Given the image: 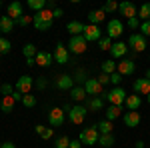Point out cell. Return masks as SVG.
Masks as SVG:
<instances>
[{"instance_id": "cell-34", "label": "cell", "mask_w": 150, "mask_h": 148, "mask_svg": "<svg viewBox=\"0 0 150 148\" xmlns=\"http://www.w3.org/2000/svg\"><path fill=\"white\" fill-rule=\"evenodd\" d=\"M22 52H24V56H26V58H36V54H38V50H36V46L32 44V42H28V44L24 46Z\"/></svg>"}, {"instance_id": "cell-13", "label": "cell", "mask_w": 150, "mask_h": 148, "mask_svg": "<svg viewBox=\"0 0 150 148\" xmlns=\"http://www.w3.org/2000/svg\"><path fill=\"white\" fill-rule=\"evenodd\" d=\"M6 16L12 18L14 22H16V20H20V18L24 16L22 4H20V2H10V4H8V8H6Z\"/></svg>"}, {"instance_id": "cell-54", "label": "cell", "mask_w": 150, "mask_h": 148, "mask_svg": "<svg viewBox=\"0 0 150 148\" xmlns=\"http://www.w3.org/2000/svg\"><path fill=\"white\" fill-rule=\"evenodd\" d=\"M26 64H28V66H34L36 60H34V58H26Z\"/></svg>"}, {"instance_id": "cell-28", "label": "cell", "mask_w": 150, "mask_h": 148, "mask_svg": "<svg viewBox=\"0 0 150 148\" xmlns=\"http://www.w3.org/2000/svg\"><path fill=\"white\" fill-rule=\"evenodd\" d=\"M98 144H100L102 148H112L114 146V134H100Z\"/></svg>"}, {"instance_id": "cell-37", "label": "cell", "mask_w": 150, "mask_h": 148, "mask_svg": "<svg viewBox=\"0 0 150 148\" xmlns=\"http://www.w3.org/2000/svg\"><path fill=\"white\" fill-rule=\"evenodd\" d=\"M70 142H72V140H70L68 136H58L56 142H54V146H56V148H68Z\"/></svg>"}, {"instance_id": "cell-47", "label": "cell", "mask_w": 150, "mask_h": 148, "mask_svg": "<svg viewBox=\"0 0 150 148\" xmlns=\"http://www.w3.org/2000/svg\"><path fill=\"white\" fill-rule=\"evenodd\" d=\"M128 26H130L132 30H136V28H138V18H130V20H128Z\"/></svg>"}, {"instance_id": "cell-8", "label": "cell", "mask_w": 150, "mask_h": 148, "mask_svg": "<svg viewBox=\"0 0 150 148\" xmlns=\"http://www.w3.org/2000/svg\"><path fill=\"white\" fill-rule=\"evenodd\" d=\"M82 36L86 38V42H94V40L98 42V40L102 38V30H100V26H96V24H86Z\"/></svg>"}, {"instance_id": "cell-30", "label": "cell", "mask_w": 150, "mask_h": 148, "mask_svg": "<svg viewBox=\"0 0 150 148\" xmlns=\"http://www.w3.org/2000/svg\"><path fill=\"white\" fill-rule=\"evenodd\" d=\"M96 128H98L100 134H112V122L110 120H100L96 124Z\"/></svg>"}, {"instance_id": "cell-7", "label": "cell", "mask_w": 150, "mask_h": 148, "mask_svg": "<svg viewBox=\"0 0 150 148\" xmlns=\"http://www.w3.org/2000/svg\"><path fill=\"white\" fill-rule=\"evenodd\" d=\"M86 112H88V108L86 106H82V104H76V106H72L70 108V122L72 124H82L84 122V118H86Z\"/></svg>"}, {"instance_id": "cell-25", "label": "cell", "mask_w": 150, "mask_h": 148, "mask_svg": "<svg viewBox=\"0 0 150 148\" xmlns=\"http://www.w3.org/2000/svg\"><path fill=\"white\" fill-rule=\"evenodd\" d=\"M70 98L76 100V102L84 100V98H86V90H84V86H74V88L70 90Z\"/></svg>"}, {"instance_id": "cell-23", "label": "cell", "mask_w": 150, "mask_h": 148, "mask_svg": "<svg viewBox=\"0 0 150 148\" xmlns=\"http://www.w3.org/2000/svg\"><path fill=\"white\" fill-rule=\"evenodd\" d=\"M126 108L128 110H138L140 104H142V98H140L138 94H132V96H126Z\"/></svg>"}, {"instance_id": "cell-29", "label": "cell", "mask_w": 150, "mask_h": 148, "mask_svg": "<svg viewBox=\"0 0 150 148\" xmlns=\"http://www.w3.org/2000/svg\"><path fill=\"white\" fill-rule=\"evenodd\" d=\"M116 66H118V64H116L112 58H110V60H104V62H102V74H108V76H110V74H114Z\"/></svg>"}, {"instance_id": "cell-39", "label": "cell", "mask_w": 150, "mask_h": 148, "mask_svg": "<svg viewBox=\"0 0 150 148\" xmlns=\"http://www.w3.org/2000/svg\"><path fill=\"white\" fill-rule=\"evenodd\" d=\"M10 48H12L10 40H6V38H0V54H8V52H10Z\"/></svg>"}, {"instance_id": "cell-35", "label": "cell", "mask_w": 150, "mask_h": 148, "mask_svg": "<svg viewBox=\"0 0 150 148\" xmlns=\"http://www.w3.org/2000/svg\"><path fill=\"white\" fill-rule=\"evenodd\" d=\"M116 10H118V2H114V0L104 2V6H102V12H104V14H110V12H116Z\"/></svg>"}, {"instance_id": "cell-6", "label": "cell", "mask_w": 150, "mask_h": 148, "mask_svg": "<svg viewBox=\"0 0 150 148\" xmlns=\"http://www.w3.org/2000/svg\"><path fill=\"white\" fill-rule=\"evenodd\" d=\"M128 46H130V50L134 52V54H138V52H144L146 50V36L138 34H132L128 38Z\"/></svg>"}, {"instance_id": "cell-33", "label": "cell", "mask_w": 150, "mask_h": 148, "mask_svg": "<svg viewBox=\"0 0 150 148\" xmlns=\"http://www.w3.org/2000/svg\"><path fill=\"white\" fill-rule=\"evenodd\" d=\"M138 18H142L144 22H146V20H150V2L142 4V6L138 8Z\"/></svg>"}, {"instance_id": "cell-58", "label": "cell", "mask_w": 150, "mask_h": 148, "mask_svg": "<svg viewBox=\"0 0 150 148\" xmlns=\"http://www.w3.org/2000/svg\"><path fill=\"white\" fill-rule=\"evenodd\" d=\"M0 34H2V30H0ZM0 38H2V36H0Z\"/></svg>"}, {"instance_id": "cell-40", "label": "cell", "mask_w": 150, "mask_h": 148, "mask_svg": "<svg viewBox=\"0 0 150 148\" xmlns=\"http://www.w3.org/2000/svg\"><path fill=\"white\" fill-rule=\"evenodd\" d=\"M14 90H16V88H14L12 84H2V86H0L2 96H12V94H14Z\"/></svg>"}, {"instance_id": "cell-43", "label": "cell", "mask_w": 150, "mask_h": 148, "mask_svg": "<svg viewBox=\"0 0 150 148\" xmlns=\"http://www.w3.org/2000/svg\"><path fill=\"white\" fill-rule=\"evenodd\" d=\"M110 82H112L114 86H120V82H122V74H118V72L110 74Z\"/></svg>"}, {"instance_id": "cell-24", "label": "cell", "mask_w": 150, "mask_h": 148, "mask_svg": "<svg viewBox=\"0 0 150 148\" xmlns=\"http://www.w3.org/2000/svg\"><path fill=\"white\" fill-rule=\"evenodd\" d=\"M104 16H106V14L102 12V8H98V10H90V12H88V20H90V24H96V26H98V24L104 20Z\"/></svg>"}, {"instance_id": "cell-32", "label": "cell", "mask_w": 150, "mask_h": 148, "mask_svg": "<svg viewBox=\"0 0 150 148\" xmlns=\"http://www.w3.org/2000/svg\"><path fill=\"white\" fill-rule=\"evenodd\" d=\"M28 8H32L36 12H40V10H44L46 8V0H28Z\"/></svg>"}, {"instance_id": "cell-44", "label": "cell", "mask_w": 150, "mask_h": 148, "mask_svg": "<svg viewBox=\"0 0 150 148\" xmlns=\"http://www.w3.org/2000/svg\"><path fill=\"white\" fill-rule=\"evenodd\" d=\"M52 134H54V128H44V132L40 134V138H44V140H50V138H52Z\"/></svg>"}, {"instance_id": "cell-42", "label": "cell", "mask_w": 150, "mask_h": 148, "mask_svg": "<svg viewBox=\"0 0 150 148\" xmlns=\"http://www.w3.org/2000/svg\"><path fill=\"white\" fill-rule=\"evenodd\" d=\"M140 30H142V32H140L142 36H150V20H146V22L140 24Z\"/></svg>"}, {"instance_id": "cell-21", "label": "cell", "mask_w": 150, "mask_h": 148, "mask_svg": "<svg viewBox=\"0 0 150 148\" xmlns=\"http://www.w3.org/2000/svg\"><path fill=\"white\" fill-rule=\"evenodd\" d=\"M14 102H16V100H14L12 96H2V100H0V110L4 114H10L12 110H14Z\"/></svg>"}, {"instance_id": "cell-27", "label": "cell", "mask_w": 150, "mask_h": 148, "mask_svg": "<svg viewBox=\"0 0 150 148\" xmlns=\"http://www.w3.org/2000/svg\"><path fill=\"white\" fill-rule=\"evenodd\" d=\"M122 114V106H114V104H110L108 106V110H106V120H114V118H118Z\"/></svg>"}, {"instance_id": "cell-4", "label": "cell", "mask_w": 150, "mask_h": 148, "mask_svg": "<svg viewBox=\"0 0 150 148\" xmlns=\"http://www.w3.org/2000/svg\"><path fill=\"white\" fill-rule=\"evenodd\" d=\"M98 138H100V132H98L96 126H92V128L82 130L78 140H80L82 144H86V146H94V144H98Z\"/></svg>"}, {"instance_id": "cell-46", "label": "cell", "mask_w": 150, "mask_h": 148, "mask_svg": "<svg viewBox=\"0 0 150 148\" xmlns=\"http://www.w3.org/2000/svg\"><path fill=\"white\" fill-rule=\"evenodd\" d=\"M98 82H100V84H108V82H110V76H108V74H100V78H98Z\"/></svg>"}, {"instance_id": "cell-12", "label": "cell", "mask_w": 150, "mask_h": 148, "mask_svg": "<svg viewBox=\"0 0 150 148\" xmlns=\"http://www.w3.org/2000/svg\"><path fill=\"white\" fill-rule=\"evenodd\" d=\"M54 60H56L58 64H66L70 60V52H68V48L62 44V42H58L56 48H54Z\"/></svg>"}, {"instance_id": "cell-3", "label": "cell", "mask_w": 150, "mask_h": 148, "mask_svg": "<svg viewBox=\"0 0 150 148\" xmlns=\"http://www.w3.org/2000/svg\"><path fill=\"white\" fill-rule=\"evenodd\" d=\"M86 46H88V42H86V38L84 36H70V42H68V52H72V54H84L86 52Z\"/></svg>"}, {"instance_id": "cell-45", "label": "cell", "mask_w": 150, "mask_h": 148, "mask_svg": "<svg viewBox=\"0 0 150 148\" xmlns=\"http://www.w3.org/2000/svg\"><path fill=\"white\" fill-rule=\"evenodd\" d=\"M74 80H78V82H84V84H86V76H84V72L78 70V72H76V76H74Z\"/></svg>"}, {"instance_id": "cell-22", "label": "cell", "mask_w": 150, "mask_h": 148, "mask_svg": "<svg viewBox=\"0 0 150 148\" xmlns=\"http://www.w3.org/2000/svg\"><path fill=\"white\" fill-rule=\"evenodd\" d=\"M84 26L86 24L78 22V20H72V22H68V26H66V30H68L72 36H80L82 32H84Z\"/></svg>"}, {"instance_id": "cell-51", "label": "cell", "mask_w": 150, "mask_h": 148, "mask_svg": "<svg viewBox=\"0 0 150 148\" xmlns=\"http://www.w3.org/2000/svg\"><path fill=\"white\" fill-rule=\"evenodd\" d=\"M52 16H54V18H60V16H62V8H54V10H52Z\"/></svg>"}, {"instance_id": "cell-11", "label": "cell", "mask_w": 150, "mask_h": 148, "mask_svg": "<svg viewBox=\"0 0 150 148\" xmlns=\"http://www.w3.org/2000/svg\"><path fill=\"white\" fill-rule=\"evenodd\" d=\"M134 70H136V64H134V60H130V58L120 60L118 66H116V72L122 74V76H130V74H134Z\"/></svg>"}, {"instance_id": "cell-1", "label": "cell", "mask_w": 150, "mask_h": 148, "mask_svg": "<svg viewBox=\"0 0 150 148\" xmlns=\"http://www.w3.org/2000/svg\"><path fill=\"white\" fill-rule=\"evenodd\" d=\"M52 22H54V16H52V10H40L36 12L34 16H32V24H34L38 30H48L50 26H52Z\"/></svg>"}, {"instance_id": "cell-17", "label": "cell", "mask_w": 150, "mask_h": 148, "mask_svg": "<svg viewBox=\"0 0 150 148\" xmlns=\"http://www.w3.org/2000/svg\"><path fill=\"white\" fill-rule=\"evenodd\" d=\"M128 52V44L126 42H114L112 44V48H110V54H112V60H116V58H122L124 54Z\"/></svg>"}, {"instance_id": "cell-49", "label": "cell", "mask_w": 150, "mask_h": 148, "mask_svg": "<svg viewBox=\"0 0 150 148\" xmlns=\"http://www.w3.org/2000/svg\"><path fill=\"white\" fill-rule=\"evenodd\" d=\"M12 98L16 100V102H22V98H24V94H20L18 90H14V94H12Z\"/></svg>"}, {"instance_id": "cell-5", "label": "cell", "mask_w": 150, "mask_h": 148, "mask_svg": "<svg viewBox=\"0 0 150 148\" xmlns=\"http://www.w3.org/2000/svg\"><path fill=\"white\" fill-rule=\"evenodd\" d=\"M122 32H124V24L120 22L118 18L108 20V24H106V36H108L110 40H112V38H120Z\"/></svg>"}, {"instance_id": "cell-26", "label": "cell", "mask_w": 150, "mask_h": 148, "mask_svg": "<svg viewBox=\"0 0 150 148\" xmlns=\"http://www.w3.org/2000/svg\"><path fill=\"white\" fill-rule=\"evenodd\" d=\"M14 24H16V22H14L12 18H8V16H0V30H2V32H6V34L12 32Z\"/></svg>"}, {"instance_id": "cell-56", "label": "cell", "mask_w": 150, "mask_h": 148, "mask_svg": "<svg viewBox=\"0 0 150 148\" xmlns=\"http://www.w3.org/2000/svg\"><path fill=\"white\" fill-rule=\"evenodd\" d=\"M144 78H146V80H150V68L146 70V76H144Z\"/></svg>"}, {"instance_id": "cell-53", "label": "cell", "mask_w": 150, "mask_h": 148, "mask_svg": "<svg viewBox=\"0 0 150 148\" xmlns=\"http://www.w3.org/2000/svg\"><path fill=\"white\" fill-rule=\"evenodd\" d=\"M0 148H16V144H14V142H4Z\"/></svg>"}, {"instance_id": "cell-50", "label": "cell", "mask_w": 150, "mask_h": 148, "mask_svg": "<svg viewBox=\"0 0 150 148\" xmlns=\"http://www.w3.org/2000/svg\"><path fill=\"white\" fill-rule=\"evenodd\" d=\"M68 148H82V142H80V140H72Z\"/></svg>"}, {"instance_id": "cell-20", "label": "cell", "mask_w": 150, "mask_h": 148, "mask_svg": "<svg viewBox=\"0 0 150 148\" xmlns=\"http://www.w3.org/2000/svg\"><path fill=\"white\" fill-rule=\"evenodd\" d=\"M34 60H36V64H38V66H44V68H46V66H50V64H52L54 54H50V52H38Z\"/></svg>"}, {"instance_id": "cell-59", "label": "cell", "mask_w": 150, "mask_h": 148, "mask_svg": "<svg viewBox=\"0 0 150 148\" xmlns=\"http://www.w3.org/2000/svg\"><path fill=\"white\" fill-rule=\"evenodd\" d=\"M0 8H2V2H0Z\"/></svg>"}, {"instance_id": "cell-10", "label": "cell", "mask_w": 150, "mask_h": 148, "mask_svg": "<svg viewBox=\"0 0 150 148\" xmlns=\"http://www.w3.org/2000/svg\"><path fill=\"white\" fill-rule=\"evenodd\" d=\"M48 124L52 128H58V126L64 124V110L62 108H52L48 112Z\"/></svg>"}, {"instance_id": "cell-31", "label": "cell", "mask_w": 150, "mask_h": 148, "mask_svg": "<svg viewBox=\"0 0 150 148\" xmlns=\"http://www.w3.org/2000/svg\"><path fill=\"white\" fill-rule=\"evenodd\" d=\"M102 106H104V100L102 98H98V96H92L90 100H88V110H102Z\"/></svg>"}, {"instance_id": "cell-16", "label": "cell", "mask_w": 150, "mask_h": 148, "mask_svg": "<svg viewBox=\"0 0 150 148\" xmlns=\"http://www.w3.org/2000/svg\"><path fill=\"white\" fill-rule=\"evenodd\" d=\"M118 10H120L122 16H126L128 20H130V18H136V14H138V8H136L132 2H120V4H118Z\"/></svg>"}, {"instance_id": "cell-41", "label": "cell", "mask_w": 150, "mask_h": 148, "mask_svg": "<svg viewBox=\"0 0 150 148\" xmlns=\"http://www.w3.org/2000/svg\"><path fill=\"white\" fill-rule=\"evenodd\" d=\"M16 24H18V26H28V24H32V16H26V14H24L22 18H20V20H16Z\"/></svg>"}, {"instance_id": "cell-57", "label": "cell", "mask_w": 150, "mask_h": 148, "mask_svg": "<svg viewBox=\"0 0 150 148\" xmlns=\"http://www.w3.org/2000/svg\"><path fill=\"white\" fill-rule=\"evenodd\" d=\"M148 104H150V94H148Z\"/></svg>"}, {"instance_id": "cell-36", "label": "cell", "mask_w": 150, "mask_h": 148, "mask_svg": "<svg viewBox=\"0 0 150 148\" xmlns=\"http://www.w3.org/2000/svg\"><path fill=\"white\" fill-rule=\"evenodd\" d=\"M22 104L26 106V108H34V106H36V96H34V94H24Z\"/></svg>"}, {"instance_id": "cell-9", "label": "cell", "mask_w": 150, "mask_h": 148, "mask_svg": "<svg viewBox=\"0 0 150 148\" xmlns=\"http://www.w3.org/2000/svg\"><path fill=\"white\" fill-rule=\"evenodd\" d=\"M32 86H34V80L30 78L28 74H24V76H20V78L16 80V84H14V88L20 92V94H30V90H32Z\"/></svg>"}, {"instance_id": "cell-38", "label": "cell", "mask_w": 150, "mask_h": 148, "mask_svg": "<svg viewBox=\"0 0 150 148\" xmlns=\"http://www.w3.org/2000/svg\"><path fill=\"white\" fill-rule=\"evenodd\" d=\"M112 44H114V42H112L108 36H102V38L98 40V46H100V50H110V48H112Z\"/></svg>"}, {"instance_id": "cell-52", "label": "cell", "mask_w": 150, "mask_h": 148, "mask_svg": "<svg viewBox=\"0 0 150 148\" xmlns=\"http://www.w3.org/2000/svg\"><path fill=\"white\" fill-rule=\"evenodd\" d=\"M44 128H46V126H40V124H38V126H36V128H34V132H36V134H38V136H40V134L44 132Z\"/></svg>"}, {"instance_id": "cell-14", "label": "cell", "mask_w": 150, "mask_h": 148, "mask_svg": "<svg viewBox=\"0 0 150 148\" xmlns=\"http://www.w3.org/2000/svg\"><path fill=\"white\" fill-rule=\"evenodd\" d=\"M132 88H134V94H142V96H148L150 94V80L146 78H138L134 80V84H132Z\"/></svg>"}, {"instance_id": "cell-55", "label": "cell", "mask_w": 150, "mask_h": 148, "mask_svg": "<svg viewBox=\"0 0 150 148\" xmlns=\"http://www.w3.org/2000/svg\"><path fill=\"white\" fill-rule=\"evenodd\" d=\"M136 148H144V142H142V140H138V142H136Z\"/></svg>"}, {"instance_id": "cell-2", "label": "cell", "mask_w": 150, "mask_h": 148, "mask_svg": "<svg viewBox=\"0 0 150 148\" xmlns=\"http://www.w3.org/2000/svg\"><path fill=\"white\" fill-rule=\"evenodd\" d=\"M104 98H106L110 104H114V106H122V104L126 102V92H124L122 86H114L110 92L104 94Z\"/></svg>"}, {"instance_id": "cell-15", "label": "cell", "mask_w": 150, "mask_h": 148, "mask_svg": "<svg viewBox=\"0 0 150 148\" xmlns=\"http://www.w3.org/2000/svg\"><path fill=\"white\" fill-rule=\"evenodd\" d=\"M84 90L90 96H98V94H102V84L98 82V78H88L84 84Z\"/></svg>"}, {"instance_id": "cell-18", "label": "cell", "mask_w": 150, "mask_h": 148, "mask_svg": "<svg viewBox=\"0 0 150 148\" xmlns=\"http://www.w3.org/2000/svg\"><path fill=\"white\" fill-rule=\"evenodd\" d=\"M124 124H126L128 128H136V126L140 124V112H136V110L124 112Z\"/></svg>"}, {"instance_id": "cell-19", "label": "cell", "mask_w": 150, "mask_h": 148, "mask_svg": "<svg viewBox=\"0 0 150 148\" xmlns=\"http://www.w3.org/2000/svg\"><path fill=\"white\" fill-rule=\"evenodd\" d=\"M74 78L70 76V74H62V76H58V80H56V88L58 90H72L74 86Z\"/></svg>"}, {"instance_id": "cell-48", "label": "cell", "mask_w": 150, "mask_h": 148, "mask_svg": "<svg viewBox=\"0 0 150 148\" xmlns=\"http://www.w3.org/2000/svg\"><path fill=\"white\" fill-rule=\"evenodd\" d=\"M36 84H38V88H40V90H42V88H46V78H44V76H40Z\"/></svg>"}]
</instances>
